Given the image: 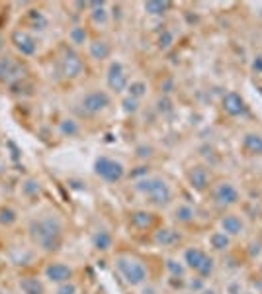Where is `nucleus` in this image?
Returning a JSON list of instances; mask_svg holds the SVG:
<instances>
[{"mask_svg": "<svg viewBox=\"0 0 262 294\" xmlns=\"http://www.w3.org/2000/svg\"><path fill=\"white\" fill-rule=\"evenodd\" d=\"M30 238L39 249H43L47 253L57 251L61 245V240H63V224L55 216L37 218L30 224Z\"/></svg>", "mask_w": 262, "mask_h": 294, "instance_id": "f257e3e1", "label": "nucleus"}, {"mask_svg": "<svg viewBox=\"0 0 262 294\" xmlns=\"http://www.w3.org/2000/svg\"><path fill=\"white\" fill-rule=\"evenodd\" d=\"M135 191L147 196L149 202L155 204V206H164V204H168L170 198H172L170 187H168L162 179H158V177H151V179L139 181V183L135 185Z\"/></svg>", "mask_w": 262, "mask_h": 294, "instance_id": "f03ea898", "label": "nucleus"}, {"mask_svg": "<svg viewBox=\"0 0 262 294\" xmlns=\"http://www.w3.org/2000/svg\"><path fill=\"white\" fill-rule=\"evenodd\" d=\"M115 269H117L119 275L125 279V283L131 285V287L143 285V283L147 281V267H145L139 259H133V257H117Z\"/></svg>", "mask_w": 262, "mask_h": 294, "instance_id": "7ed1b4c3", "label": "nucleus"}, {"mask_svg": "<svg viewBox=\"0 0 262 294\" xmlns=\"http://www.w3.org/2000/svg\"><path fill=\"white\" fill-rule=\"evenodd\" d=\"M94 173H96L100 179H104L106 183H117V181L123 179L125 169H123L121 163H117V161H113V159L100 157V159H96V163H94Z\"/></svg>", "mask_w": 262, "mask_h": 294, "instance_id": "20e7f679", "label": "nucleus"}, {"mask_svg": "<svg viewBox=\"0 0 262 294\" xmlns=\"http://www.w3.org/2000/svg\"><path fill=\"white\" fill-rule=\"evenodd\" d=\"M184 259H186V265L190 269H194L200 277H210L213 271V259L210 255H206L202 249H196V247L188 249L184 253Z\"/></svg>", "mask_w": 262, "mask_h": 294, "instance_id": "39448f33", "label": "nucleus"}, {"mask_svg": "<svg viewBox=\"0 0 262 294\" xmlns=\"http://www.w3.org/2000/svg\"><path fill=\"white\" fill-rule=\"evenodd\" d=\"M26 77V67L16 61L14 57H2L0 59V81L6 85H14Z\"/></svg>", "mask_w": 262, "mask_h": 294, "instance_id": "423d86ee", "label": "nucleus"}, {"mask_svg": "<svg viewBox=\"0 0 262 294\" xmlns=\"http://www.w3.org/2000/svg\"><path fill=\"white\" fill-rule=\"evenodd\" d=\"M61 71L67 79H76L84 71V63L75 51H65V55L61 59Z\"/></svg>", "mask_w": 262, "mask_h": 294, "instance_id": "0eeeda50", "label": "nucleus"}, {"mask_svg": "<svg viewBox=\"0 0 262 294\" xmlns=\"http://www.w3.org/2000/svg\"><path fill=\"white\" fill-rule=\"evenodd\" d=\"M108 104H110V97L106 95L104 91H94V93H90V95H86L82 98V110L86 114H98Z\"/></svg>", "mask_w": 262, "mask_h": 294, "instance_id": "6e6552de", "label": "nucleus"}, {"mask_svg": "<svg viewBox=\"0 0 262 294\" xmlns=\"http://www.w3.org/2000/svg\"><path fill=\"white\" fill-rule=\"evenodd\" d=\"M45 279L57 283V285H63V283H71L73 279V269L65 263H51L45 267Z\"/></svg>", "mask_w": 262, "mask_h": 294, "instance_id": "1a4fd4ad", "label": "nucleus"}, {"mask_svg": "<svg viewBox=\"0 0 262 294\" xmlns=\"http://www.w3.org/2000/svg\"><path fill=\"white\" fill-rule=\"evenodd\" d=\"M12 44H14V48L18 49L22 55H26V57H30V55H34L37 51L36 40L28 32H22V30L12 32Z\"/></svg>", "mask_w": 262, "mask_h": 294, "instance_id": "9d476101", "label": "nucleus"}, {"mask_svg": "<svg viewBox=\"0 0 262 294\" xmlns=\"http://www.w3.org/2000/svg\"><path fill=\"white\" fill-rule=\"evenodd\" d=\"M108 85L112 91L115 93H121L125 87H127V75L123 71V65L121 63H112L110 65V71H108Z\"/></svg>", "mask_w": 262, "mask_h": 294, "instance_id": "9b49d317", "label": "nucleus"}, {"mask_svg": "<svg viewBox=\"0 0 262 294\" xmlns=\"http://www.w3.org/2000/svg\"><path fill=\"white\" fill-rule=\"evenodd\" d=\"M215 200H217V204H221V206H231V204H235V202L239 200V193H237V189H235L233 185L221 183V185L215 189Z\"/></svg>", "mask_w": 262, "mask_h": 294, "instance_id": "f8f14e48", "label": "nucleus"}, {"mask_svg": "<svg viewBox=\"0 0 262 294\" xmlns=\"http://www.w3.org/2000/svg\"><path fill=\"white\" fill-rule=\"evenodd\" d=\"M223 108H225V112L231 114V116H241V114H245V110H247L243 98L239 97V95H235V93L225 95V98H223Z\"/></svg>", "mask_w": 262, "mask_h": 294, "instance_id": "ddd939ff", "label": "nucleus"}, {"mask_svg": "<svg viewBox=\"0 0 262 294\" xmlns=\"http://www.w3.org/2000/svg\"><path fill=\"white\" fill-rule=\"evenodd\" d=\"M190 183H192L194 189L204 191V189L208 187V183H210V175H208V171L202 169V167H194V169L190 171Z\"/></svg>", "mask_w": 262, "mask_h": 294, "instance_id": "4468645a", "label": "nucleus"}, {"mask_svg": "<svg viewBox=\"0 0 262 294\" xmlns=\"http://www.w3.org/2000/svg\"><path fill=\"white\" fill-rule=\"evenodd\" d=\"M20 291L24 294H45V289L39 279L36 277H26L20 281Z\"/></svg>", "mask_w": 262, "mask_h": 294, "instance_id": "2eb2a0df", "label": "nucleus"}, {"mask_svg": "<svg viewBox=\"0 0 262 294\" xmlns=\"http://www.w3.org/2000/svg\"><path fill=\"white\" fill-rule=\"evenodd\" d=\"M221 228H223V234L227 236H237L243 232V222L237 218V216H225L221 220Z\"/></svg>", "mask_w": 262, "mask_h": 294, "instance_id": "dca6fc26", "label": "nucleus"}, {"mask_svg": "<svg viewBox=\"0 0 262 294\" xmlns=\"http://www.w3.org/2000/svg\"><path fill=\"white\" fill-rule=\"evenodd\" d=\"M155 242H157L158 245L178 244V242H180V234H178V232H174V230L164 228V230H158L157 234H155Z\"/></svg>", "mask_w": 262, "mask_h": 294, "instance_id": "f3484780", "label": "nucleus"}, {"mask_svg": "<svg viewBox=\"0 0 262 294\" xmlns=\"http://www.w3.org/2000/svg\"><path fill=\"white\" fill-rule=\"evenodd\" d=\"M92 242H94V247H96L98 251H108V249L112 247V236H110V232H106V230H98V232L94 234Z\"/></svg>", "mask_w": 262, "mask_h": 294, "instance_id": "a211bd4d", "label": "nucleus"}, {"mask_svg": "<svg viewBox=\"0 0 262 294\" xmlns=\"http://www.w3.org/2000/svg\"><path fill=\"white\" fill-rule=\"evenodd\" d=\"M131 224L135 226V228H149L151 224H153V216L149 214V212H135L133 216H131Z\"/></svg>", "mask_w": 262, "mask_h": 294, "instance_id": "6ab92c4d", "label": "nucleus"}, {"mask_svg": "<svg viewBox=\"0 0 262 294\" xmlns=\"http://www.w3.org/2000/svg\"><path fill=\"white\" fill-rule=\"evenodd\" d=\"M90 55L94 57V59H106L108 55H110V46L106 44V42H94L92 46H90Z\"/></svg>", "mask_w": 262, "mask_h": 294, "instance_id": "aec40b11", "label": "nucleus"}, {"mask_svg": "<svg viewBox=\"0 0 262 294\" xmlns=\"http://www.w3.org/2000/svg\"><path fill=\"white\" fill-rule=\"evenodd\" d=\"M210 242L213 249L223 251V249H227V245H229V238H227V234H223V232H215L210 238Z\"/></svg>", "mask_w": 262, "mask_h": 294, "instance_id": "412c9836", "label": "nucleus"}, {"mask_svg": "<svg viewBox=\"0 0 262 294\" xmlns=\"http://www.w3.org/2000/svg\"><path fill=\"white\" fill-rule=\"evenodd\" d=\"M170 8V2H157V0H151V2H145V10L149 12V14H164V10H168Z\"/></svg>", "mask_w": 262, "mask_h": 294, "instance_id": "4be33fe9", "label": "nucleus"}, {"mask_svg": "<svg viewBox=\"0 0 262 294\" xmlns=\"http://www.w3.org/2000/svg\"><path fill=\"white\" fill-rule=\"evenodd\" d=\"M245 147L253 153H262V138L261 136H255V134H249L245 138Z\"/></svg>", "mask_w": 262, "mask_h": 294, "instance_id": "5701e85b", "label": "nucleus"}, {"mask_svg": "<svg viewBox=\"0 0 262 294\" xmlns=\"http://www.w3.org/2000/svg\"><path fill=\"white\" fill-rule=\"evenodd\" d=\"M69 40H71L75 46H82V44L86 42V30H84V28H80V26L73 28V30L69 32Z\"/></svg>", "mask_w": 262, "mask_h": 294, "instance_id": "b1692460", "label": "nucleus"}, {"mask_svg": "<svg viewBox=\"0 0 262 294\" xmlns=\"http://www.w3.org/2000/svg\"><path fill=\"white\" fill-rule=\"evenodd\" d=\"M59 130H61V134H63V136L73 138V136H76V134H78V124H76L75 120H63V122H61V126H59Z\"/></svg>", "mask_w": 262, "mask_h": 294, "instance_id": "393cba45", "label": "nucleus"}, {"mask_svg": "<svg viewBox=\"0 0 262 294\" xmlns=\"http://www.w3.org/2000/svg\"><path fill=\"white\" fill-rule=\"evenodd\" d=\"M16 220H18V216H16V212L12 208H2L0 210V224L2 226H12V224H16Z\"/></svg>", "mask_w": 262, "mask_h": 294, "instance_id": "a878e982", "label": "nucleus"}, {"mask_svg": "<svg viewBox=\"0 0 262 294\" xmlns=\"http://www.w3.org/2000/svg\"><path fill=\"white\" fill-rule=\"evenodd\" d=\"M88 6H92V8H94V12H92V18H94V22H100V24H106L104 2H90Z\"/></svg>", "mask_w": 262, "mask_h": 294, "instance_id": "bb28decb", "label": "nucleus"}, {"mask_svg": "<svg viewBox=\"0 0 262 294\" xmlns=\"http://www.w3.org/2000/svg\"><path fill=\"white\" fill-rule=\"evenodd\" d=\"M176 220H180V222H192L194 220V210L190 206H180L176 210Z\"/></svg>", "mask_w": 262, "mask_h": 294, "instance_id": "cd10ccee", "label": "nucleus"}, {"mask_svg": "<svg viewBox=\"0 0 262 294\" xmlns=\"http://www.w3.org/2000/svg\"><path fill=\"white\" fill-rule=\"evenodd\" d=\"M145 91H147V87H145V83H141V81H139V83H131V85H129V97L135 98V100L143 97V95H145Z\"/></svg>", "mask_w": 262, "mask_h": 294, "instance_id": "c85d7f7f", "label": "nucleus"}, {"mask_svg": "<svg viewBox=\"0 0 262 294\" xmlns=\"http://www.w3.org/2000/svg\"><path fill=\"white\" fill-rule=\"evenodd\" d=\"M22 191H24V195H28V196L39 195V183H37V181H34V179H30V181H26V183H24Z\"/></svg>", "mask_w": 262, "mask_h": 294, "instance_id": "c756f323", "label": "nucleus"}, {"mask_svg": "<svg viewBox=\"0 0 262 294\" xmlns=\"http://www.w3.org/2000/svg\"><path fill=\"white\" fill-rule=\"evenodd\" d=\"M166 269H168L174 277H182V275H184L182 265H178V263H176V261H172V259H168V261H166Z\"/></svg>", "mask_w": 262, "mask_h": 294, "instance_id": "7c9ffc66", "label": "nucleus"}, {"mask_svg": "<svg viewBox=\"0 0 262 294\" xmlns=\"http://www.w3.org/2000/svg\"><path fill=\"white\" fill-rule=\"evenodd\" d=\"M172 44V34L170 32H162L160 38H158V48L160 49H168Z\"/></svg>", "mask_w": 262, "mask_h": 294, "instance_id": "2f4dec72", "label": "nucleus"}, {"mask_svg": "<svg viewBox=\"0 0 262 294\" xmlns=\"http://www.w3.org/2000/svg\"><path fill=\"white\" fill-rule=\"evenodd\" d=\"M55 294H76V287H75V283H63Z\"/></svg>", "mask_w": 262, "mask_h": 294, "instance_id": "473e14b6", "label": "nucleus"}, {"mask_svg": "<svg viewBox=\"0 0 262 294\" xmlns=\"http://www.w3.org/2000/svg\"><path fill=\"white\" fill-rule=\"evenodd\" d=\"M123 110H125V112H135V110H137V100H135V98H125V100H123Z\"/></svg>", "mask_w": 262, "mask_h": 294, "instance_id": "72a5a7b5", "label": "nucleus"}, {"mask_svg": "<svg viewBox=\"0 0 262 294\" xmlns=\"http://www.w3.org/2000/svg\"><path fill=\"white\" fill-rule=\"evenodd\" d=\"M253 69L255 71H262V57H257V61L253 63Z\"/></svg>", "mask_w": 262, "mask_h": 294, "instance_id": "f704fd0d", "label": "nucleus"}, {"mask_svg": "<svg viewBox=\"0 0 262 294\" xmlns=\"http://www.w3.org/2000/svg\"><path fill=\"white\" fill-rule=\"evenodd\" d=\"M158 108H160V110H170V102H168V100H164V102L160 100V102H158Z\"/></svg>", "mask_w": 262, "mask_h": 294, "instance_id": "c9c22d12", "label": "nucleus"}]
</instances>
